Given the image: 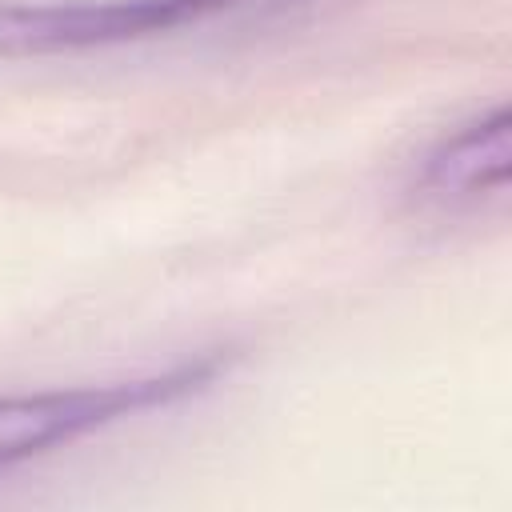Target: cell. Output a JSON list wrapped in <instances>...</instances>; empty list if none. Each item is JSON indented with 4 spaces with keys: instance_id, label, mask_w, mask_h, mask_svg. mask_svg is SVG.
<instances>
[{
    "instance_id": "7a4b0ae2",
    "label": "cell",
    "mask_w": 512,
    "mask_h": 512,
    "mask_svg": "<svg viewBox=\"0 0 512 512\" xmlns=\"http://www.w3.org/2000/svg\"><path fill=\"white\" fill-rule=\"evenodd\" d=\"M264 0H0V60L132 44Z\"/></svg>"
},
{
    "instance_id": "3957f363",
    "label": "cell",
    "mask_w": 512,
    "mask_h": 512,
    "mask_svg": "<svg viewBox=\"0 0 512 512\" xmlns=\"http://www.w3.org/2000/svg\"><path fill=\"white\" fill-rule=\"evenodd\" d=\"M508 168H512V128H508V108L496 104L492 112H480L444 140H436V148L424 156L416 172V188L420 196L440 204H472L488 192H500L508 184Z\"/></svg>"
},
{
    "instance_id": "6da1fadb",
    "label": "cell",
    "mask_w": 512,
    "mask_h": 512,
    "mask_svg": "<svg viewBox=\"0 0 512 512\" xmlns=\"http://www.w3.org/2000/svg\"><path fill=\"white\" fill-rule=\"evenodd\" d=\"M228 360L220 352L184 360L176 368L116 380V384H84V388H44V392H12L0 396V476L24 460H36L52 448H64L96 428L120 424L128 416L164 408L188 392L212 384Z\"/></svg>"
}]
</instances>
